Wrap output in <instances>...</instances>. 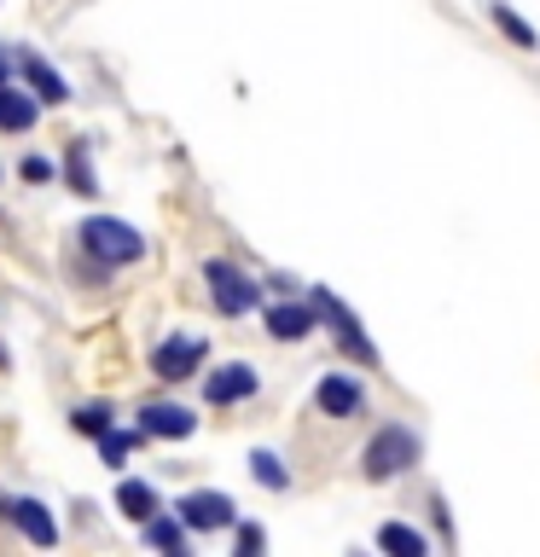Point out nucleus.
I'll return each instance as SVG.
<instances>
[{
	"instance_id": "obj_16",
	"label": "nucleus",
	"mask_w": 540,
	"mask_h": 557,
	"mask_svg": "<svg viewBox=\"0 0 540 557\" xmlns=\"http://www.w3.org/2000/svg\"><path fill=\"white\" fill-rule=\"evenodd\" d=\"M488 17H494V29H500L512 47H523V52H540V29H535L523 12L505 7V0H488Z\"/></svg>"
},
{
	"instance_id": "obj_1",
	"label": "nucleus",
	"mask_w": 540,
	"mask_h": 557,
	"mask_svg": "<svg viewBox=\"0 0 540 557\" xmlns=\"http://www.w3.org/2000/svg\"><path fill=\"white\" fill-rule=\"evenodd\" d=\"M418 459H425V435L413 424H378L360 447V476L366 482H395V476H407Z\"/></svg>"
},
{
	"instance_id": "obj_2",
	"label": "nucleus",
	"mask_w": 540,
	"mask_h": 557,
	"mask_svg": "<svg viewBox=\"0 0 540 557\" xmlns=\"http://www.w3.org/2000/svg\"><path fill=\"white\" fill-rule=\"evenodd\" d=\"M82 250L99 261V268H128V261L146 256V233H134L128 221H116V215H87L82 226Z\"/></svg>"
},
{
	"instance_id": "obj_18",
	"label": "nucleus",
	"mask_w": 540,
	"mask_h": 557,
	"mask_svg": "<svg viewBox=\"0 0 540 557\" xmlns=\"http://www.w3.org/2000/svg\"><path fill=\"white\" fill-rule=\"evenodd\" d=\"M378 552H390V557H425L430 540L418 534L413 522H378Z\"/></svg>"
},
{
	"instance_id": "obj_6",
	"label": "nucleus",
	"mask_w": 540,
	"mask_h": 557,
	"mask_svg": "<svg viewBox=\"0 0 540 557\" xmlns=\"http://www.w3.org/2000/svg\"><path fill=\"white\" fill-rule=\"evenodd\" d=\"M174 517L186 522V534H216V529H233L238 522V505L221 494V487H192V494L174 505Z\"/></svg>"
},
{
	"instance_id": "obj_10",
	"label": "nucleus",
	"mask_w": 540,
	"mask_h": 557,
	"mask_svg": "<svg viewBox=\"0 0 540 557\" xmlns=\"http://www.w3.org/2000/svg\"><path fill=\"white\" fill-rule=\"evenodd\" d=\"M314 407L326 418H360L366 412V383L355 372H326L314 383Z\"/></svg>"
},
{
	"instance_id": "obj_9",
	"label": "nucleus",
	"mask_w": 540,
	"mask_h": 557,
	"mask_svg": "<svg viewBox=\"0 0 540 557\" xmlns=\"http://www.w3.org/2000/svg\"><path fill=\"white\" fill-rule=\"evenodd\" d=\"M261 389V372L250 360H226L216 372H204V400L209 407H238V400H250Z\"/></svg>"
},
{
	"instance_id": "obj_7",
	"label": "nucleus",
	"mask_w": 540,
	"mask_h": 557,
	"mask_svg": "<svg viewBox=\"0 0 540 557\" xmlns=\"http://www.w3.org/2000/svg\"><path fill=\"white\" fill-rule=\"evenodd\" d=\"M261 325H268L273 343H303L320 331V308H314V296H279V302L261 308Z\"/></svg>"
},
{
	"instance_id": "obj_11",
	"label": "nucleus",
	"mask_w": 540,
	"mask_h": 557,
	"mask_svg": "<svg viewBox=\"0 0 540 557\" xmlns=\"http://www.w3.org/2000/svg\"><path fill=\"white\" fill-rule=\"evenodd\" d=\"M139 430H146V442H186L198 430V412L181 407V400H146L139 407Z\"/></svg>"
},
{
	"instance_id": "obj_23",
	"label": "nucleus",
	"mask_w": 540,
	"mask_h": 557,
	"mask_svg": "<svg viewBox=\"0 0 540 557\" xmlns=\"http://www.w3.org/2000/svg\"><path fill=\"white\" fill-rule=\"evenodd\" d=\"M17 174H24L29 186H41V181H52V157H24V163H17Z\"/></svg>"
},
{
	"instance_id": "obj_20",
	"label": "nucleus",
	"mask_w": 540,
	"mask_h": 557,
	"mask_svg": "<svg viewBox=\"0 0 540 557\" xmlns=\"http://www.w3.org/2000/svg\"><path fill=\"white\" fill-rule=\"evenodd\" d=\"M94 442H99V459L116 470L122 459H128V447L146 442V430H139V424H134V430H105V435H94Z\"/></svg>"
},
{
	"instance_id": "obj_21",
	"label": "nucleus",
	"mask_w": 540,
	"mask_h": 557,
	"mask_svg": "<svg viewBox=\"0 0 540 557\" xmlns=\"http://www.w3.org/2000/svg\"><path fill=\"white\" fill-rule=\"evenodd\" d=\"M111 400H87V407H76V412H70V430H76V435H105V430H111Z\"/></svg>"
},
{
	"instance_id": "obj_25",
	"label": "nucleus",
	"mask_w": 540,
	"mask_h": 557,
	"mask_svg": "<svg viewBox=\"0 0 540 557\" xmlns=\"http://www.w3.org/2000/svg\"><path fill=\"white\" fill-rule=\"evenodd\" d=\"M268 285H273L279 296H296V278H291V273H273V278H268Z\"/></svg>"
},
{
	"instance_id": "obj_17",
	"label": "nucleus",
	"mask_w": 540,
	"mask_h": 557,
	"mask_svg": "<svg viewBox=\"0 0 540 557\" xmlns=\"http://www.w3.org/2000/svg\"><path fill=\"white\" fill-rule=\"evenodd\" d=\"M64 181H70L76 198H94V191H99V181H94V146H87V139H70V146H64Z\"/></svg>"
},
{
	"instance_id": "obj_4",
	"label": "nucleus",
	"mask_w": 540,
	"mask_h": 557,
	"mask_svg": "<svg viewBox=\"0 0 540 557\" xmlns=\"http://www.w3.org/2000/svg\"><path fill=\"white\" fill-rule=\"evenodd\" d=\"M308 296H314V308H320V325L331 331V337H338V348H343V355L355 360V366H378V343L366 337L360 313L348 308L338 290H326V285H320V290H308Z\"/></svg>"
},
{
	"instance_id": "obj_13",
	"label": "nucleus",
	"mask_w": 540,
	"mask_h": 557,
	"mask_svg": "<svg viewBox=\"0 0 540 557\" xmlns=\"http://www.w3.org/2000/svg\"><path fill=\"white\" fill-rule=\"evenodd\" d=\"M35 116H41V99L17 82H0V134H29Z\"/></svg>"
},
{
	"instance_id": "obj_15",
	"label": "nucleus",
	"mask_w": 540,
	"mask_h": 557,
	"mask_svg": "<svg viewBox=\"0 0 540 557\" xmlns=\"http://www.w3.org/2000/svg\"><path fill=\"white\" fill-rule=\"evenodd\" d=\"M139 534H146V546H151V552H169V557L192 552V540H186V522L174 517V511H157V517H146V522H139Z\"/></svg>"
},
{
	"instance_id": "obj_14",
	"label": "nucleus",
	"mask_w": 540,
	"mask_h": 557,
	"mask_svg": "<svg viewBox=\"0 0 540 557\" xmlns=\"http://www.w3.org/2000/svg\"><path fill=\"white\" fill-rule=\"evenodd\" d=\"M116 511L128 517V522H146V517L163 511V499H157V487L146 476H122L116 482Z\"/></svg>"
},
{
	"instance_id": "obj_5",
	"label": "nucleus",
	"mask_w": 540,
	"mask_h": 557,
	"mask_svg": "<svg viewBox=\"0 0 540 557\" xmlns=\"http://www.w3.org/2000/svg\"><path fill=\"white\" fill-rule=\"evenodd\" d=\"M204 360H209V343L192 337V331H169V337L151 348V372L163 383H186L192 372H204Z\"/></svg>"
},
{
	"instance_id": "obj_24",
	"label": "nucleus",
	"mask_w": 540,
	"mask_h": 557,
	"mask_svg": "<svg viewBox=\"0 0 540 557\" xmlns=\"http://www.w3.org/2000/svg\"><path fill=\"white\" fill-rule=\"evenodd\" d=\"M17 76V47H0V82Z\"/></svg>"
},
{
	"instance_id": "obj_19",
	"label": "nucleus",
	"mask_w": 540,
	"mask_h": 557,
	"mask_svg": "<svg viewBox=\"0 0 540 557\" xmlns=\"http://www.w3.org/2000/svg\"><path fill=\"white\" fill-rule=\"evenodd\" d=\"M250 476L268 487V494H285V487H291L285 459H279V453H268V447H256V453H250Z\"/></svg>"
},
{
	"instance_id": "obj_8",
	"label": "nucleus",
	"mask_w": 540,
	"mask_h": 557,
	"mask_svg": "<svg viewBox=\"0 0 540 557\" xmlns=\"http://www.w3.org/2000/svg\"><path fill=\"white\" fill-rule=\"evenodd\" d=\"M0 522H12L29 546H59V517L29 494H0Z\"/></svg>"
},
{
	"instance_id": "obj_3",
	"label": "nucleus",
	"mask_w": 540,
	"mask_h": 557,
	"mask_svg": "<svg viewBox=\"0 0 540 557\" xmlns=\"http://www.w3.org/2000/svg\"><path fill=\"white\" fill-rule=\"evenodd\" d=\"M204 290H209L221 320H244V313L261 308V278H250L238 261H221V256L204 261Z\"/></svg>"
},
{
	"instance_id": "obj_12",
	"label": "nucleus",
	"mask_w": 540,
	"mask_h": 557,
	"mask_svg": "<svg viewBox=\"0 0 540 557\" xmlns=\"http://www.w3.org/2000/svg\"><path fill=\"white\" fill-rule=\"evenodd\" d=\"M17 82H24L41 104H64V99H70V82L41 59V52H24V47H17Z\"/></svg>"
},
{
	"instance_id": "obj_22",
	"label": "nucleus",
	"mask_w": 540,
	"mask_h": 557,
	"mask_svg": "<svg viewBox=\"0 0 540 557\" xmlns=\"http://www.w3.org/2000/svg\"><path fill=\"white\" fill-rule=\"evenodd\" d=\"M233 552L238 557H256V552H268V529H256V522H233Z\"/></svg>"
}]
</instances>
